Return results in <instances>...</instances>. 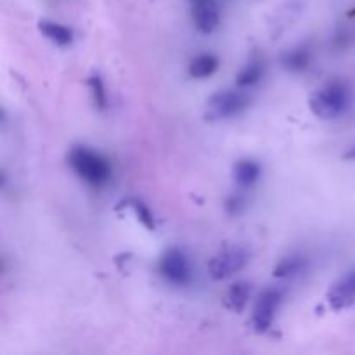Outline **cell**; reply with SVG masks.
Masks as SVG:
<instances>
[{
    "label": "cell",
    "mask_w": 355,
    "mask_h": 355,
    "mask_svg": "<svg viewBox=\"0 0 355 355\" xmlns=\"http://www.w3.org/2000/svg\"><path fill=\"white\" fill-rule=\"evenodd\" d=\"M352 103V89L343 80H333L315 90L311 97V110L321 120H335L349 110Z\"/></svg>",
    "instance_id": "obj_1"
},
{
    "label": "cell",
    "mask_w": 355,
    "mask_h": 355,
    "mask_svg": "<svg viewBox=\"0 0 355 355\" xmlns=\"http://www.w3.org/2000/svg\"><path fill=\"white\" fill-rule=\"evenodd\" d=\"M73 172L92 187H103L111 179V165L103 155L87 146H75L68 155Z\"/></svg>",
    "instance_id": "obj_2"
},
{
    "label": "cell",
    "mask_w": 355,
    "mask_h": 355,
    "mask_svg": "<svg viewBox=\"0 0 355 355\" xmlns=\"http://www.w3.org/2000/svg\"><path fill=\"white\" fill-rule=\"evenodd\" d=\"M250 103H252V99L245 92V89L236 87V89L220 90L208 99L205 118L208 121H220L238 116L250 106Z\"/></svg>",
    "instance_id": "obj_3"
},
{
    "label": "cell",
    "mask_w": 355,
    "mask_h": 355,
    "mask_svg": "<svg viewBox=\"0 0 355 355\" xmlns=\"http://www.w3.org/2000/svg\"><path fill=\"white\" fill-rule=\"evenodd\" d=\"M250 262V253L245 246H225L215 253L208 262V274L214 281H225L241 272Z\"/></svg>",
    "instance_id": "obj_4"
},
{
    "label": "cell",
    "mask_w": 355,
    "mask_h": 355,
    "mask_svg": "<svg viewBox=\"0 0 355 355\" xmlns=\"http://www.w3.org/2000/svg\"><path fill=\"white\" fill-rule=\"evenodd\" d=\"M159 274L175 286H187L193 279V267L182 250L170 248L159 260Z\"/></svg>",
    "instance_id": "obj_5"
},
{
    "label": "cell",
    "mask_w": 355,
    "mask_h": 355,
    "mask_svg": "<svg viewBox=\"0 0 355 355\" xmlns=\"http://www.w3.org/2000/svg\"><path fill=\"white\" fill-rule=\"evenodd\" d=\"M281 300L283 291L279 290H266L260 295L252 314V326L257 333H266L272 326Z\"/></svg>",
    "instance_id": "obj_6"
},
{
    "label": "cell",
    "mask_w": 355,
    "mask_h": 355,
    "mask_svg": "<svg viewBox=\"0 0 355 355\" xmlns=\"http://www.w3.org/2000/svg\"><path fill=\"white\" fill-rule=\"evenodd\" d=\"M193 3V21L198 31L203 35H210L217 30L220 23V12L215 0H191Z\"/></svg>",
    "instance_id": "obj_7"
},
{
    "label": "cell",
    "mask_w": 355,
    "mask_h": 355,
    "mask_svg": "<svg viewBox=\"0 0 355 355\" xmlns=\"http://www.w3.org/2000/svg\"><path fill=\"white\" fill-rule=\"evenodd\" d=\"M328 302L335 311L350 307L355 302V270L336 281L328 291Z\"/></svg>",
    "instance_id": "obj_8"
},
{
    "label": "cell",
    "mask_w": 355,
    "mask_h": 355,
    "mask_svg": "<svg viewBox=\"0 0 355 355\" xmlns=\"http://www.w3.org/2000/svg\"><path fill=\"white\" fill-rule=\"evenodd\" d=\"M312 61V52L307 45H300V47L290 49L281 55V64L284 69L293 73L305 71L311 66Z\"/></svg>",
    "instance_id": "obj_9"
},
{
    "label": "cell",
    "mask_w": 355,
    "mask_h": 355,
    "mask_svg": "<svg viewBox=\"0 0 355 355\" xmlns=\"http://www.w3.org/2000/svg\"><path fill=\"white\" fill-rule=\"evenodd\" d=\"M250 295H252V284L250 283L239 281V283L232 284V286L229 288L227 295H225V307H227L229 311L239 314V312L245 311L246 305H248Z\"/></svg>",
    "instance_id": "obj_10"
},
{
    "label": "cell",
    "mask_w": 355,
    "mask_h": 355,
    "mask_svg": "<svg viewBox=\"0 0 355 355\" xmlns=\"http://www.w3.org/2000/svg\"><path fill=\"white\" fill-rule=\"evenodd\" d=\"M38 30L42 31V35H44L47 40L59 45V47H66V45H69L73 42V31L69 30L68 26H64V24L44 19L38 23Z\"/></svg>",
    "instance_id": "obj_11"
},
{
    "label": "cell",
    "mask_w": 355,
    "mask_h": 355,
    "mask_svg": "<svg viewBox=\"0 0 355 355\" xmlns=\"http://www.w3.org/2000/svg\"><path fill=\"white\" fill-rule=\"evenodd\" d=\"M260 165L253 159H239L234 165V180L239 187H252L255 186L257 180L260 179Z\"/></svg>",
    "instance_id": "obj_12"
},
{
    "label": "cell",
    "mask_w": 355,
    "mask_h": 355,
    "mask_svg": "<svg viewBox=\"0 0 355 355\" xmlns=\"http://www.w3.org/2000/svg\"><path fill=\"white\" fill-rule=\"evenodd\" d=\"M218 64H220V61H218L217 55L200 54V55H196L194 59H191L189 75L193 76V78H198V80L208 78V76H211L215 71H217Z\"/></svg>",
    "instance_id": "obj_13"
},
{
    "label": "cell",
    "mask_w": 355,
    "mask_h": 355,
    "mask_svg": "<svg viewBox=\"0 0 355 355\" xmlns=\"http://www.w3.org/2000/svg\"><path fill=\"white\" fill-rule=\"evenodd\" d=\"M307 267V259L302 255H288L283 257L279 262L274 266V277H279V279H286V277H293L297 274L304 272V269Z\"/></svg>",
    "instance_id": "obj_14"
},
{
    "label": "cell",
    "mask_w": 355,
    "mask_h": 355,
    "mask_svg": "<svg viewBox=\"0 0 355 355\" xmlns=\"http://www.w3.org/2000/svg\"><path fill=\"white\" fill-rule=\"evenodd\" d=\"M263 73H266V66L260 59H252L241 71L236 76V87L239 89H250V87L257 85L260 80L263 78Z\"/></svg>",
    "instance_id": "obj_15"
},
{
    "label": "cell",
    "mask_w": 355,
    "mask_h": 355,
    "mask_svg": "<svg viewBox=\"0 0 355 355\" xmlns=\"http://www.w3.org/2000/svg\"><path fill=\"white\" fill-rule=\"evenodd\" d=\"M89 89L92 92V99L94 104L99 111H104L107 107V94H106V87H104L103 78L99 75H92L89 78Z\"/></svg>",
    "instance_id": "obj_16"
},
{
    "label": "cell",
    "mask_w": 355,
    "mask_h": 355,
    "mask_svg": "<svg viewBox=\"0 0 355 355\" xmlns=\"http://www.w3.org/2000/svg\"><path fill=\"white\" fill-rule=\"evenodd\" d=\"M134 211H135V215L139 217V220H141L146 227L151 229V231H155V227H156L155 218H153V214L149 211V208L146 207L144 203H141V201H134Z\"/></svg>",
    "instance_id": "obj_17"
},
{
    "label": "cell",
    "mask_w": 355,
    "mask_h": 355,
    "mask_svg": "<svg viewBox=\"0 0 355 355\" xmlns=\"http://www.w3.org/2000/svg\"><path fill=\"white\" fill-rule=\"evenodd\" d=\"M246 208V200L239 194H234V196L229 198L225 201V210H227L229 215H239Z\"/></svg>",
    "instance_id": "obj_18"
},
{
    "label": "cell",
    "mask_w": 355,
    "mask_h": 355,
    "mask_svg": "<svg viewBox=\"0 0 355 355\" xmlns=\"http://www.w3.org/2000/svg\"><path fill=\"white\" fill-rule=\"evenodd\" d=\"M345 158H347V159H354V162H355V144L352 146V148L349 149V151L345 153Z\"/></svg>",
    "instance_id": "obj_19"
}]
</instances>
